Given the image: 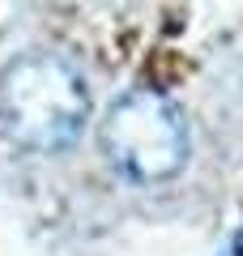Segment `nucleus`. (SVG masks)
<instances>
[{
  "mask_svg": "<svg viewBox=\"0 0 243 256\" xmlns=\"http://www.w3.org/2000/svg\"><path fill=\"white\" fill-rule=\"evenodd\" d=\"M90 120V86L68 60L30 52L0 73V128L34 154H60L81 137Z\"/></svg>",
  "mask_w": 243,
  "mask_h": 256,
  "instance_id": "f257e3e1",
  "label": "nucleus"
},
{
  "mask_svg": "<svg viewBox=\"0 0 243 256\" xmlns=\"http://www.w3.org/2000/svg\"><path fill=\"white\" fill-rule=\"evenodd\" d=\"M98 146L116 175L132 184H162L184 171L192 141L171 98L154 90H132L107 107L98 124Z\"/></svg>",
  "mask_w": 243,
  "mask_h": 256,
  "instance_id": "f03ea898",
  "label": "nucleus"
}]
</instances>
